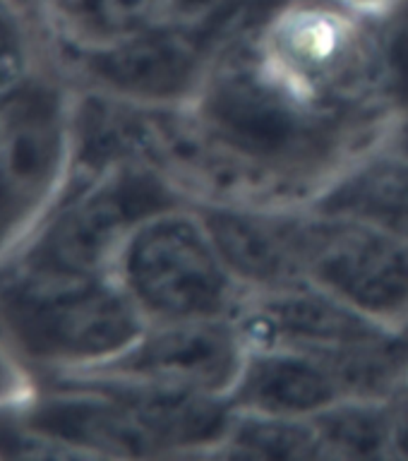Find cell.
<instances>
[{"label": "cell", "mask_w": 408, "mask_h": 461, "mask_svg": "<svg viewBox=\"0 0 408 461\" xmlns=\"http://www.w3.org/2000/svg\"><path fill=\"white\" fill-rule=\"evenodd\" d=\"M389 459H408V380L385 396Z\"/></svg>", "instance_id": "12"}, {"label": "cell", "mask_w": 408, "mask_h": 461, "mask_svg": "<svg viewBox=\"0 0 408 461\" xmlns=\"http://www.w3.org/2000/svg\"><path fill=\"white\" fill-rule=\"evenodd\" d=\"M255 0H53L58 41L101 46L135 36L212 27Z\"/></svg>", "instance_id": "8"}, {"label": "cell", "mask_w": 408, "mask_h": 461, "mask_svg": "<svg viewBox=\"0 0 408 461\" xmlns=\"http://www.w3.org/2000/svg\"><path fill=\"white\" fill-rule=\"evenodd\" d=\"M75 86L58 60L29 63L0 89V258L63 190L72 161Z\"/></svg>", "instance_id": "4"}, {"label": "cell", "mask_w": 408, "mask_h": 461, "mask_svg": "<svg viewBox=\"0 0 408 461\" xmlns=\"http://www.w3.org/2000/svg\"><path fill=\"white\" fill-rule=\"evenodd\" d=\"M212 456L308 461L324 459V447L315 418H274L233 409Z\"/></svg>", "instance_id": "11"}, {"label": "cell", "mask_w": 408, "mask_h": 461, "mask_svg": "<svg viewBox=\"0 0 408 461\" xmlns=\"http://www.w3.org/2000/svg\"><path fill=\"white\" fill-rule=\"evenodd\" d=\"M351 399L341 375L330 360L310 353L250 346L231 406L274 418H315Z\"/></svg>", "instance_id": "9"}, {"label": "cell", "mask_w": 408, "mask_h": 461, "mask_svg": "<svg viewBox=\"0 0 408 461\" xmlns=\"http://www.w3.org/2000/svg\"><path fill=\"white\" fill-rule=\"evenodd\" d=\"M180 200L187 197L147 164L68 176L46 214L0 262L39 272L111 274L130 233L157 209Z\"/></svg>", "instance_id": "2"}, {"label": "cell", "mask_w": 408, "mask_h": 461, "mask_svg": "<svg viewBox=\"0 0 408 461\" xmlns=\"http://www.w3.org/2000/svg\"><path fill=\"white\" fill-rule=\"evenodd\" d=\"M111 274L147 324L231 317L248 295L193 200L147 216L130 233Z\"/></svg>", "instance_id": "3"}, {"label": "cell", "mask_w": 408, "mask_h": 461, "mask_svg": "<svg viewBox=\"0 0 408 461\" xmlns=\"http://www.w3.org/2000/svg\"><path fill=\"white\" fill-rule=\"evenodd\" d=\"M399 341H402L403 363H406V375H408V324L403 327V330H399Z\"/></svg>", "instance_id": "15"}, {"label": "cell", "mask_w": 408, "mask_h": 461, "mask_svg": "<svg viewBox=\"0 0 408 461\" xmlns=\"http://www.w3.org/2000/svg\"><path fill=\"white\" fill-rule=\"evenodd\" d=\"M385 140L389 144H394L396 149L408 154V92H403V96L399 99V106H396L392 122H389Z\"/></svg>", "instance_id": "14"}, {"label": "cell", "mask_w": 408, "mask_h": 461, "mask_svg": "<svg viewBox=\"0 0 408 461\" xmlns=\"http://www.w3.org/2000/svg\"><path fill=\"white\" fill-rule=\"evenodd\" d=\"M144 327L113 274L82 276L0 262V339L43 377L106 366Z\"/></svg>", "instance_id": "1"}, {"label": "cell", "mask_w": 408, "mask_h": 461, "mask_svg": "<svg viewBox=\"0 0 408 461\" xmlns=\"http://www.w3.org/2000/svg\"><path fill=\"white\" fill-rule=\"evenodd\" d=\"M310 204L408 240V154L380 140L341 166Z\"/></svg>", "instance_id": "10"}, {"label": "cell", "mask_w": 408, "mask_h": 461, "mask_svg": "<svg viewBox=\"0 0 408 461\" xmlns=\"http://www.w3.org/2000/svg\"><path fill=\"white\" fill-rule=\"evenodd\" d=\"M267 3L269 0H255L248 10L212 27L161 32L101 46L58 41V65L77 89L144 106H187L200 94L226 46Z\"/></svg>", "instance_id": "5"}, {"label": "cell", "mask_w": 408, "mask_h": 461, "mask_svg": "<svg viewBox=\"0 0 408 461\" xmlns=\"http://www.w3.org/2000/svg\"><path fill=\"white\" fill-rule=\"evenodd\" d=\"M29 63H39V60H34L27 50L22 49L20 43L14 41L13 36H7L5 32L0 29V89H3L10 79L17 77Z\"/></svg>", "instance_id": "13"}, {"label": "cell", "mask_w": 408, "mask_h": 461, "mask_svg": "<svg viewBox=\"0 0 408 461\" xmlns=\"http://www.w3.org/2000/svg\"><path fill=\"white\" fill-rule=\"evenodd\" d=\"M250 344L236 315L147 324L128 351L92 373L229 402ZM231 403V402H229Z\"/></svg>", "instance_id": "7"}, {"label": "cell", "mask_w": 408, "mask_h": 461, "mask_svg": "<svg viewBox=\"0 0 408 461\" xmlns=\"http://www.w3.org/2000/svg\"><path fill=\"white\" fill-rule=\"evenodd\" d=\"M298 252L305 284L385 330L408 324V240L303 202Z\"/></svg>", "instance_id": "6"}]
</instances>
